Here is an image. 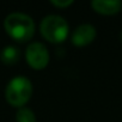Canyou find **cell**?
I'll return each mask as SVG.
<instances>
[{
  "label": "cell",
  "instance_id": "4",
  "mask_svg": "<svg viewBox=\"0 0 122 122\" xmlns=\"http://www.w3.org/2000/svg\"><path fill=\"white\" fill-rule=\"evenodd\" d=\"M28 64L34 70H43L49 62V51L41 42H32L25 51Z\"/></svg>",
  "mask_w": 122,
  "mask_h": 122
},
{
  "label": "cell",
  "instance_id": "5",
  "mask_svg": "<svg viewBox=\"0 0 122 122\" xmlns=\"http://www.w3.org/2000/svg\"><path fill=\"white\" fill-rule=\"evenodd\" d=\"M96 34L97 32H96V29L93 25L81 24L74 30V32L72 35V42H73V44H76L78 47L86 46L95 40Z\"/></svg>",
  "mask_w": 122,
  "mask_h": 122
},
{
  "label": "cell",
  "instance_id": "8",
  "mask_svg": "<svg viewBox=\"0 0 122 122\" xmlns=\"http://www.w3.org/2000/svg\"><path fill=\"white\" fill-rule=\"evenodd\" d=\"M17 122H36V116L34 111L29 108H20L16 114Z\"/></svg>",
  "mask_w": 122,
  "mask_h": 122
},
{
  "label": "cell",
  "instance_id": "7",
  "mask_svg": "<svg viewBox=\"0 0 122 122\" xmlns=\"http://www.w3.org/2000/svg\"><path fill=\"white\" fill-rule=\"evenodd\" d=\"M20 51L15 46H6L0 51V60L5 65H13L19 60Z\"/></svg>",
  "mask_w": 122,
  "mask_h": 122
},
{
  "label": "cell",
  "instance_id": "2",
  "mask_svg": "<svg viewBox=\"0 0 122 122\" xmlns=\"http://www.w3.org/2000/svg\"><path fill=\"white\" fill-rule=\"evenodd\" d=\"M40 30L42 36L51 43H60L68 35V23L61 16L49 15L41 22Z\"/></svg>",
  "mask_w": 122,
  "mask_h": 122
},
{
  "label": "cell",
  "instance_id": "6",
  "mask_svg": "<svg viewBox=\"0 0 122 122\" xmlns=\"http://www.w3.org/2000/svg\"><path fill=\"white\" fill-rule=\"evenodd\" d=\"M91 6L96 12L101 15L110 16L121 11L122 3L120 0H92Z\"/></svg>",
  "mask_w": 122,
  "mask_h": 122
},
{
  "label": "cell",
  "instance_id": "10",
  "mask_svg": "<svg viewBox=\"0 0 122 122\" xmlns=\"http://www.w3.org/2000/svg\"><path fill=\"white\" fill-rule=\"evenodd\" d=\"M120 38H121V42H122V31H121V35H120Z\"/></svg>",
  "mask_w": 122,
  "mask_h": 122
},
{
  "label": "cell",
  "instance_id": "1",
  "mask_svg": "<svg viewBox=\"0 0 122 122\" xmlns=\"http://www.w3.org/2000/svg\"><path fill=\"white\" fill-rule=\"evenodd\" d=\"M4 26L6 32L18 42H26L35 34V23L32 18L20 12L10 13L4 20Z\"/></svg>",
  "mask_w": 122,
  "mask_h": 122
},
{
  "label": "cell",
  "instance_id": "9",
  "mask_svg": "<svg viewBox=\"0 0 122 122\" xmlns=\"http://www.w3.org/2000/svg\"><path fill=\"white\" fill-rule=\"evenodd\" d=\"M51 4L56 7H60V9H64V7H67L70 5L73 4V0H51Z\"/></svg>",
  "mask_w": 122,
  "mask_h": 122
},
{
  "label": "cell",
  "instance_id": "3",
  "mask_svg": "<svg viewBox=\"0 0 122 122\" xmlns=\"http://www.w3.org/2000/svg\"><path fill=\"white\" fill-rule=\"evenodd\" d=\"M31 93H32L31 81L23 76H18L9 81L5 91V97L11 105L22 107L30 99Z\"/></svg>",
  "mask_w": 122,
  "mask_h": 122
}]
</instances>
